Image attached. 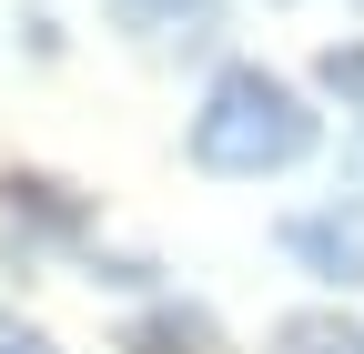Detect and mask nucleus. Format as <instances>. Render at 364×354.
<instances>
[{
    "label": "nucleus",
    "mask_w": 364,
    "mask_h": 354,
    "mask_svg": "<svg viewBox=\"0 0 364 354\" xmlns=\"http://www.w3.org/2000/svg\"><path fill=\"white\" fill-rule=\"evenodd\" d=\"M304 152H314V112L273 71H223L193 112V162L203 172H284Z\"/></svg>",
    "instance_id": "f257e3e1"
},
{
    "label": "nucleus",
    "mask_w": 364,
    "mask_h": 354,
    "mask_svg": "<svg viewBox=\"0 0 364 354\" xmlns=\"http://www.w3.org/2000/svg\"><path fill=\"white\" fill-rule=\"evenodd\" d=\"M284 243H294L304 263H324L334 284H354V274H364V233H344V223H294Z\"/></svg>",
    "instance_id": "f03ea898"
},
{
    "label": "nucleus",
    "mask_w": 364,
    "mask_h": 354,
    "mask_svg": "<svg viewBox=\"0 0 364 354\" xmlns=\"http://www.w3.org/2000/svg\"><path fill=\"white\" fill-rule=\"evenodd\" d=\"M132 354H213V314H142L132 324Z\"/></svg>",
    "instance_id": "7ed1b4c3"
},
{
    "label": "nucleus",
    "mask_w": 364,
    "mask_h": 354,
    "mask_svg": "<svg viewBox=\"0 0 364 354\" xmlns=\"http://www.w3.org/2000/svg\"><path fill=\"white\" fill-rule=\"evenodd\" d=\"M273 354H364V334L344 314H294L284 334H273Z\"/></svg>",
    "instance_id": "20e7f679"
},
{
    "label": "nucleus",
    "mask_w": 364,
    "mask_h": 354,
    "mask_svg": "<svg viewBox=\"0 0 364 354\" xmlns=\"http://www.w3.org/2000/svg\"><path fill=\"white\" fill-rule=\"evenodd\" d=\"M324 92H344V102H364V51H324Z\"/></svg>",
    "instance_id": "39448f33"
},
{
    "label": "nucleus",
    "mask_w": 364,
    "mask_h": 354,
    "mask_svg": "<svg viewBox=\"0 0 364 354\" xmlns=\"http://www.w3.org/2000/svg\"><path fill=\"white\" fill-rule=\"evenodd\" d=\"M0 354H51V344H41V334H31L21 314H0Z\"/></svg>",
    "instance_id": "423d86ee"
}]
</instances>
